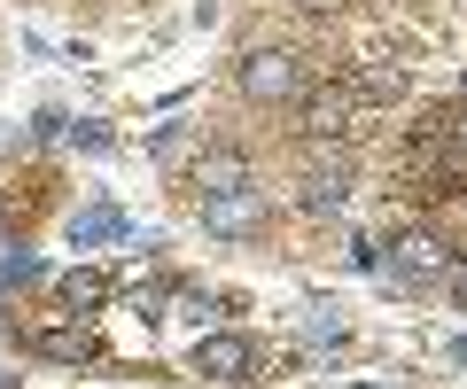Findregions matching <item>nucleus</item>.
<instances>
[{
	"label": "nucleus",
	"mask_w": 467,
	"mask_h": 389,
	"mask_svg": "<svg viewBox=\"0 0 467 389\" xmlns=\"http://www.w3.org/2000/svg\"><path fill=\"white\" fill-rule=\"evenodd\" d=\"M234 86H242V102H257V109H296L304 94H312V63L288 55V47H250L234 63Z\"/></svg>",
	"instance_id": "nucleus-1"
},
{
	"label": "nucleus",
	"mask_w": 467,
	"mask_h": 389,
	"mask_svg": "<svg viewBox=\"0 0 467 389\" xmlns=\"http://www.w3.org/2000/svg\"><path fill=\"white\" fill-rule=\"evenodd\" d=\"M0 389H16V374H8V366H0Z\"/></svg>",
	"instance_id": "nucleus-18"
},
{
	"label": "nucleus",
	"mask_w": 467,
	"mask_h": 389,
	"mask_svg": "<svg viewBox=\"0 0 467 389\" xmlns=\"http://www.w3.org/2000/svg\"><path fill=\"white\" fill-rule=\"evenodd\" d=\"M70 148L78 156H109V133H101V125H70Z\"/></svg>",
	"instance_id": "nucleus-14"
},
{
	"label": "nucleus",
	"mask_w": 467,
	"mask_h": 389,
	"mask_svg": "<svg viewBox=\"0 0 467 389\" xmlns=\"http://www.w3.org/2000/svg\"><path fill=\"white\" fill-rule=\"evenodd\" d=\"M350 203V148H304L296 164V210H312V219H327V210Z\"/></svg>",
	"instance_id": "nucleus-5"
},
{
	"label": "nucleus",
	"mask_w": 467,
	"mask_h": 389,
	"mask_svg": "<svg viewBox=\"0 0 467 389\" xmlns=\"http://www.w3.org/2000/svg\"><path fill=\"white\" fill-rule=\"evenodd\" d=\"M32 281H47V265H39L32 250H8V257H0V288H32Z\"/></svg>",
	"instance_id": "nucleus-11"
},
{
	"label": "nucleus",
	"mask_w": 467,
	"mask_h": 389,
	"mask_svg": "<svg viewBox=\"0 0 467 389\" xmlns=\"http://www.w3.org/2000/svg\"><path fill=\"white\" fill-rule=\"evenodd\" d=\"M257 179V164H250V148H195V164H187V195H226V187H250Z\"/></svg>",
	"instance_id": "nucleus-8"
},
{
	"label": "nucleus",
	"mask_w": 467,
	"mask_h": 389,
	"mask_svg": "<svg viewBox=\"0 0 467 389\" xmlns=\"http://www.w3.org/2000/svg\"><path fill=\"white\" fill-rule=\"evenodd\" d=\"M444 358H451V366H467V335H451V351H444Z\"/></svg>",
	"instance_id": "nucleus-17"
},
{
	"label": "nucleus",
	"mask_w": 467,
	"mask_h": 389,
	"mask_svg": "<svg viewBox=\"0 0 467 389\" xmlns=\"http://www.w3.org/2000/svg\"><path fill=\"white\" fill-rule=\"evenodd\" d=\"M350 265H358V272H382V241H374V234H350Z\"/></svg>",
	"instance_id": "nucleus-13"
},
{
	"label": "nucleus",
	"mask_w": 467,
	"mask_h": 389,
	"mask_svg": "<svg viewBox=\"0 0 467 389\" xmlns=\"http://www.w3.org/2000/svg\"><path fill=\"white\" fill-rule=\"evenodd\" d=\"M187 374H202V382H257V335H195L187 343Z\"/></svg>",
	"instance_id": "nucleus-6"
},
{
	"label": "nucleus",
	"mask_w": 467,
	"mask_h": 389,
	"mask_svg": "<svg viewBox=\"0 0 467 389\" xmlns=\"http://www.w3.org/2000/svg\"><path fill=\"white\" fill-rule=\"evenodd\" d=\"M16 343L32 358H47V366H109V343H101V320H78V312L55 304L47 320L16 327Z\"/></svg>",
	"instance_id": "nucleus-2"
},
{
	"label": "nucleus",
	"mask_w": 467,
	"mask_h": 389,
	"mask_svg": "<svg viewBox=\"0 0 467 389\" xmlns=\"http://www.w3.org/2000/svg\"><path fill=\"white\" fill-rule=\"evenodd\" d=\"M460 102H467V78H460Z\"/></svg>",
	"instance_id": "nucleus-19"
},
{
	"label": "nucleus",
	"mask_w": 467,
	"mask_h": 389,
	"mask_svg": "<svg viewBox=\"0 0 467 389\" xmlns=\"http://www.w3.org/2000/svg\"><path fill=\"white\" fill-rule=\"evenodd\" d=\"M444 265H451V241L429 234V226H413V234L389 241V265L374 272V281H382V288H436V281H444Z\"/></svg>",
	"instance_id": "nucleus-4"
},
{
	"label": "nucleus",
	"mask_w": 467,
	"mask_h": 389,
	"mask_svg": "<svg viewBox=\"0 0 467 389\" xmlns=\"http://www.w3.org/2000/svg\"><path fill=\"white\" fill-rule=\"evenodd\" d=\"M63 133H70L63 109H39V118H32V140H63Z\"/></svg>",
	"instance_id": "nucleus-16"
},
{
	"label": "nucleus",
	"mask_w": 467,
	"mask_h": 389,
	"mask_svg": "<svg viewBox=\"0 0 467 389\" xmlns=\"http://www.w3.org/2000/svg\"><path fill=\"white\" fill-rule=\"evenodd\" d=\"M304 335L312 343H350V320H343V304H335V296H312V304H304Z\"/></svg>",
	"instance_id": "nucleus-10"
},
{
	"label": "nucleus",
	"mask_w": 467,
	"mask_h": 389,
	"mask_svg": "<svg viewBox=\"0 0 467 389\" xmlns=\"http://www.w3.org/2000/svg\"><path fill=\"white\" fill-rule=\"evenodd\" d=\"M149 156H156V164H180V156H187V125H156V133H149Z\"/></svg>",
	"instance_id": "nucleus-12"
},
{
	"label": "nucleus",
	"mask_w": 467,
	"mask_h": 389,
	"mask_svg": "<svg viewBox=\"0 0 467 389\" xmlns=\"http://www.w3.org/2000/svg\"><path fill=\"white\" fill-rule=\"evenodd\" d=\"M195 219H202V234H211V241H257V234H265V219H273L265 179L226 187V195H195Z\"/></svg>",
	"instance_id": "nucleus-3"
},
{
	"label": "nucleus",
	"mask_w": 467,
	"mask_h": 389,
	"mask_svg": "<svg viewBox=\"0 0 467 389\" xmlns=\"http://www.w3.org/2000/svg\"><path fill=\"white\" fill-rule=\"evenodd\" d=\"M117 241H133V219H125L117 203L70 210V250H117Z\"/></svg>",
	"instance_id": "nucleus-9"
},
{
	"label": "nucleus",
	"mask_w": 467,
	"mask_h": 389,
	"mask_svg": "<svg viewBox=\"0 0 467 389\" xmlns=\"http://www.w3.org/2000/svg\"><path fill=\"white\" fill-rule=\"evenodd\" d=\"M436 288H444L451 304H467V257L460 250H451V265H444V281H436Z\"/></svg>",
	"instance_id": "nucleus-15"
},
{
	"label": "nucleus",
	"mask_w": 467,
	"mask_h": 389,
	"mask_svg": "<svg viewBox=\"0 0 467 389\" xmlns=\"http://www.w3.org/2000/svg\"><path fill=\"white\" fill-rule=\"evenodd\" d=\"M55 304L78 312V320H101V312L117 304V272H109V265H70V272H55Z\"/></svg>",
	"instance_id": "nucleus-7"
}]
</instances>
